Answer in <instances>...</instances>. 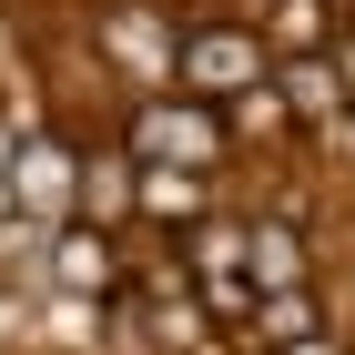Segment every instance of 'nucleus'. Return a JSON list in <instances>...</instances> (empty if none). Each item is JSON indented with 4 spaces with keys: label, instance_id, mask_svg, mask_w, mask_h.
Listing matches in <instances>:
<instances>
[{
    "label": "nucleus",
    "instance_id": "nucleus-6",
    "mask_svg": "<svg viewBox=\"0 0 355 355\" xmlns=\"http://www.w3.org/2000/svg\"><path fill=\"white\" fill-rule=\"evenodd\" d=\"M71 214L102 223V234H122V223L142 214V163L122 153V142H92L82 153V183H71Z\"/></svg>",
    "mask_w": 355,
    "mask_h": 355
},
{
    "label": "nucleus",
    "instance_id": "nucleus-8",
    "mask_svg": "<svg viewBox=\"0 0 355 355\" xmlns=\"http://www.w3.org/2000/svg\"><path fill=\"white\" fill-rule=\"evenodd\" d=\"M51 274L71 284V295H122V284H132V254L112 244L102 223H61L51 234Z\"/></svg>",
    "mask_w": 355,
    "mask_h": 355
},
{
    "label": "nucleus",
    "instance_id": "nucleus-1",
    "mask_svg": "<svg viewBox=\"0 0 355 355\" xmlns=\"http://www.w3.org/2000/svg\"><path fill=\"white\" fill-rule=\"evenodd\" d=\"M112 142H122L132 163H183V173H223V163H234L223 112H214V102H193V92H142V102H122Z\"/></svg>",
    "mask_w": 355,
    "mask_h": 355
},
{
    "label": "nucleus",
    "instance_id": "nucleus-4",
    "mask_svg": "<svg viewBox=\"0 0 355 355\" xmlns=\"http://www.w3.org/2000/svg\"><path fill=\"white\" fill-rule=\"evenodd\" d=\"M173 254H183L193 295L214 304V325L254 315V223H244V214H214V223H193V234H183Z\"/></svg>",
    "mask_w": 355,
    "mask_h": 355
},
{
    "label": "nucleus",
    "instance_id": "nucleus-13",
    "mask_svg": "<svg viewBox=\"0 0 355 355\" xmlns=\"http://www.w3.org/2000/svg\"><path fill=\"white\" fill-rule=\"evenodd\" d=\"M223 132H234V142H284V132H295V112H284V82H254L244 102H223Z\"/></svg>",
    "mask_w": 355,
    "mask_h": 355
},
{
    "label": "nucleus",
    "instance_id": "nucleus-14",
    "mask_svg": "<svg viewBox=\"0 0 355 355\" xmlns=\"http://www.w3.org/2000/svg\"><path fill=\"white\" fill-rule=\"evenodd\" d=\"M274 355H355V335H304V345H274Z\"/></svg>",
    "mask_w": 355,
    "mask_h": 355
},
{
    "label": "nucleus",
    "instance_id": "nucleus-9",
    "mask_svg": "<svg viewBox=\"0 0 355 355\" xmlns=\"http://www.w3.org/2000/svg\"><path fill=\"white\" fill-rule=\"evenodd\" d=\"M274 82H284V112H295V122H355V92H345V71H335V51L274 61Z\"/></svg>",
    "mask_w": 355,
    "mask_h": 355
},
{
    "label": "nucleus",
    "instance_id": "nucleus-5",
    "mask_svg": "<svg viewBox=\"0 0 355 355\" xmlns=\"http://www.w3.org/2000/svg\"><path fill=\"white\" fill-rule=\"evenodd\" d=\"M214 214H223V173L142 163V214H132V223H153V234H173V244H183L193 223H214Z\"/></svg>",
    "mask_w": 355,
    "mask_h": 355
},
{
    "label": "nucleus",
    "instance_id": "nucleus-12",
    "mask_svg": "<svg viewBox=\"0 0 355 355\" xmlns=\"http://www.w3.org/2000/svg\"><path fill=\"white\" fill-rule=\"evenodd\" d=\"M284 284H315V244H304V223L254 214V295H284Z\"/></svg>",
    "mask_w": 355,
    "mask_h": 355
},
{
    "label": "nucleus",
    "instance_id": "nucleus-11",
    "mask_svg": "<svg viewBox=\"0 0 355 355\" xmlns=\"http://www.w3.org/2000/svg\"><path fill=\"white\" fill-rule=\"evenodd\" d=\"M244 335H254V355H274V345H304V335H335V315L315 284H284V295H254Z\"/></svg>",
    "mask_w": 355,
    "mask_h": 355
},
{
    "label": "nucleus",
    "instance_id": "nucleus-2",
    "mask_svg": "<svg viewBox=\"0 0 355 355\" xmlns=\"http://www.w3.org/2000/svg\"><path fill=\"white\" fill-rule=\"evenodd\" d=\"M254 82H274V41L244 21V10H203V21H183V71H173V92H193V102H244Z\"/></svg>",
    "mask_w": 355,
    "mask_h": 355
},
{
    "label": "nucleus",
    "instance_id": "nucleus-10",
    "mask_svg": "<svg viewBox=\"0 0 355 355\" xmlns=\"http://www.w3.org/2000/svg\"><path fill=\"white\" fill-rule=\"evenodd\" d=\"M10 203H41V214H71V183H82V153L61 142H10Z\"/></svg>",
    "mask_w": 355,
    "mask_h": 355
},
{
    "label": "nucleus",
    "instance_id": "nucleus-7",
    "mask_svg": "<svg viewBox=\"0 0 355 355\" xmlns=\"http://www.w3.org/2000/svg\"><path fill=\"white\" fill-rule=\"evenodd\" d=\"M244 21L274 41V61H295V51H335V31L355 21V0H254Z\"/></svg>",
    "mask_w": 355,
    "mask_h": 355
},
{
    "label": "nucleus",
    "instance_id": "nucleus-15",
    "mask_svg": "<svg viewBox=\"0 0 355 355\" xmlns=\"http://www.w3.org/2000/svg\"><path fill=\"white\" fill-rule=\"evenodd\" d=\"M335 71H345V92H355V21L335 31Z\"/></svg>",
    "mask_w": 355,
    "mask_h": 355
},
{
    "label": "nucleus",
    "instance_id": "nucleus-3",
    "mask_svg": "<svg viewBox=\"0 0 355 355\" xmlns=\"http://www.w3.org/2000/svg\"><path fill=\"white\" fill-rule=\"evenodd\" d=\"M92 41H102L122 102L173 92V71H183V21H173L163 0H102V10H92Z\"/></svg>",
    "mask_w": 355,
    "mask_h": 355
}]
</instances>
